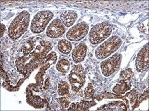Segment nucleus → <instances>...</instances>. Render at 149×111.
Returning <instances> with one entry per match:
<instances>
[{"label":"nucleus","mask_w":149,"mask_h":111,"mask_svg":"<svg viewBox=\"0 0 149 111\" xmlns=\"http://www.w3.org/2000/svg\"><path fill=\"white\" fill-rule=\"evenodd\" d=\"M94 95V89L91 83H89L87 87L84 90V95L88 99L93 98Z\"/></svg>","instance_id":"5701e85b"},{"label":"nucleus","mask_w":149,"mask_h":111,"mask_svg":"<svg viewBox=\"0 0 149 111\" xmlns=\"http://www.w3.org/2000/svg\"><path fill=\"white\" fill-rule=\"evenodd\" d=\"M52 65H53L52 63H48L45 64V65L42 66V67L40 69V71L37 74L36 76V84L38 85L40 88H42L43 87V76L45 74V71L48 69L49 66H50Z\"/></svg>","instance_id":"a211bd4d"},{"label":"nucleus","mask_w":149,"mask_h":111,"mask_svg":"<svg viewBox=\"0 0 149 111\" xmlns=\"http://www.w3.org/2000/svg\"><path fill=\"white\" fill-rule=\"evenodd\" d=\"M148 97V91L146 90V92L143 93V94H139V93L138 97L136 98V101L135 103V104L133 106V109H135L136 107H139L141 103H142L143 101H145L146 99H147Z\"/></svg>","instance_id":"4be33fe9"},{"label":"nucleus","mask_w":149,"mask_h":111,"mask_svg":"<svg viewBox=\"0 0 149 111\" xmlns=\"http://www.w3.org/2000/svg\"><path fill=\"white\" fill-rule=\"evenodd\" d=\"M128 107L127 105H124L123 102H113V103H110L107 105H104L103 107H100L98 108V110H113V108H117V110H126L128 109Z\"/></svg>","instance_id":"f3484780"},{"label":"nucleus","mask_w":149,"mask_h":111,"mask_svg":"<svg viewBox=\"0 0 149 111\" xmlns=\"http://www.w3.org/2000/svg\"><path fill=\"white\" fill-rule=\"evenodd\" d=\"M121 63V55L116 53L108 57L106 60L102 61L100 64V68L103 75L105 77H109L111 74L118 70Z\"/></svg>","instance_id":"0eeeda50"},{"label":"nucleus","mask_w":149,"mask_h":111,"mask_svg":"<svg viewBox=\"0 0 149 111\" xmlns=\"http://www.w3.org/2000/svg\"><path fill=\"white\" fill-rule=\"evenodd\" d=\"M6 26L4 25L3 24H1V37H2L3 36V34L5 32V31H6Z\"/></svg>","instance_id":"bb28decb"},{"label":"nucleus","mask_w":149,"mask_h":111,"mask_svg":"<svg viewBox=\"0 0 149 111\" xmlns=\"http://www.w3.org/2000/svg\"><path fill=\"white\" fill-rule=\"evenodd\" d=\"M68 80L71 89L74 93H77L85 83V72L81 65L74 66L68 76Z\"/></svg>","instance_id":"423d86ee"},{"label":"nucleus","mask_w":149,"mask_h":111,"mask_svg":"<svg viewBox=\"0 0 149 111\" xmlns=\"http://www.w3.org/2000/svg\"><path fill=\"white\" fill-rule=\"evenodd\" d=\"M52 48L53 46L49 41L42 39L29 53L17 59L16 67L19 73L24 76V80L28 78L31 73L38 66H43L48 63L46 56Z\"/></svg>","instance_id":"f257e3e1"},{"label":"nucleus","mask_w":149,"mask_h":111,"mask_svg":"<svg viewBox=\"0 0 149 111\" xmlns=\"http://www.w3.org/2000/svg\"><path fill=\"white\" fill-rule=\"evenodd\" d=\"M26 102L35 108H42L46 103V101L43 99L38 95H33L31 89L29 88L26 89Z\"/></svg>","instance_id":"9b49d317"},{"label":"nucleus","mask_w":149,"mask_h":111,"mask_svg":"<svg viewBox=\"0 0 149 111\" xmlns=\"http://www.w3.org/2000/svg\"><path fill=\"white\" fill-rule=\"evenodd\" d=\"M148 51V43H146L137 54L135 66L136 70L138 72H145L149 67Z\"/></svg>","instance_id":"1a4fd4ad"},{"label":"nucleus","mask_w":149,"mask_h":111,"mask_svg":"<svg viewBox=\"0 0 149 111\" xmlns=\"http://www.w3.org/2000/svg\"><path fill=\"white\" fill-rule=\"evenodd\" d=\"M69 68H70V63L68 60H66L65 59L59 60L56 65V69L62 74L68 73Z\"/></svg>","instance_id":"6ab92c4d"},{"label":"nucleus","mask_w":149,"mask_h":111,"mask_svg":"<svg viewBox=\"0 0 149 111\" xmlns=\"http://www.w3.org/2000/svg\"><path fill=\"white\" fill-rule=\"evenodd\" d=\"M48 85H49V78H48V79H47V80H46L45 83H44V86L43 88H42V89H43L44 90H46V89L48 88Z\"/></svg>","instance_id":"cd10ccee"},{"label":"nucleus","mask_w":149,"mask_h":111,"mask_svg":"<svg viewBox=\"0 0 149 111\" xmlns=\"http://www.w3.org/2000/svg\"><path fill=\"white\" fill-rule=\"evenodd\" d=\"M30 17L28 11H23L13 19L8 29L10 38L16 40L26 32L30 23Z\"/></svg>","instance_id":"f03ea898"},{"label":"nucleus","mask_w":149,"mask_h":111,"mask_svg":"<svg viewBox=\"0 0 149 111\" xmlns=\"http://www.w3.org/2000/svg\"><path fill=\"white\" fill-rule=\"evenodd\" d=\"M118 83L113 88V92L116 95H121L130 90L131 88V83L128 81L118 80Z\"/></svg>","instance_id":"4468645a"},{"label":"nucleus","mask_w":149,"mask_h":111,"mask_svg":"<svg viewBox=\"0 0 149 111\" xmlns=\"http://www.w3.org/2000/svg\"><path fill=\"white\" fill-rule=\"evenodd\" d=\"M69 92V84L66 82H61L58 84V93L59 95H68Z\"/></svg>","instance_id":"aec40b11"},{"label":"nucleus","mask_w":149,"mask_h":111,"mask_svg":"<svg viewBox=\"0 0 149 111\" xmlns=\"http://www.w3.org/2000/svg\"><path fill=\"white\" fill-rule=\"evenodd\" d=\"M65 32V28L60 19H56L51 22L46 30V35L50 38H57Z\"/></svg>","instance_id":"9d476101"},{"label":"nucleus","mask_w":149,"mask_h":111,"mask_svg":"<svg viewBox=\"0 0 149 111\" xmlns=\"http://www.w3.org/2000/svg\"><path fill=\"white\" fill-rule=\"evenodd\" d=\"M87 51V46L84 43H81L77 46L72 51V58L74 63H79L85 58Z\"/></svg>","instance_id":"f8f14e48"},{"label":"nucleus","mask_w":149,"mask_h":111,"mask_svg":"<svg viewBox=\"0 0 149 111\" xmlns=\"http://www.w3.org/2000/svg\"><path fill=\"white\" fill-rule=\"evenodd\" d=\"M58 48L61 53L68 55L70 53L72 49V45L70 41L67 39H61L58 43Z\"/></svg>","instance_id":"dca6fc26"},{"label":"nucleus","mask_w":149,"mask_h":111,"mask_svg":"<svg viewBox=\"0 0 149 111\" xmlns=\"http://www.w3.org/2000/svg\"><path fill=\"white\" fill-rule=\"evenodd\" d=\"M54 17V13L49 10H44L37 13L31 22V30L34 34L44 32Z\"/></svg>","instance_id":"39448f33"},{"label":"nucleus","mask_w":149,"mask_h":111,"mask_svg":"<svg viewBox=\"0 0 149 111\" xmlns=\"http://www.w3.org/2000/svg\"><path fill=\"white\" fill-rule=\"evenodd\" d=\"M96 105V103L94 101H82L80 103H71L68 110H88L89 108Z\"/></svg>","instance_id":"2eb2a0df"},{"label":"nucleus","mask_w":149,"mask_h":111,"mask_svg":"<svg viewBox=\"0 0 149 111\" xmlns=\"http://www.w3.org/2000/svg\"><path fill=\"white\" fill-rule=\"evenodd\" d=\"M148 22V21H147ZM139 30L142 32L144 34H148V28H147V23L146 24L143 23L141 25L139 26Z\"/></svg>","instance_id":"393cba45"},{"label":"nucleus","mask_w":149,"mask_h":111,"mask_svg":"<svg viewBox=\"0 0 149 111\" xmlns=\"http://www.w3.org/2000/svg\"><path fill=\"white\" fill-rule=\"evenodd\" d=\"M112 32V26L108 22H103L94 25L91 29L88 39L93 45L101 43L107 39Z\"/></svg>","instance_id":"20e7f679"},{"label":"nucleus","mask_w":149,"mask_h":111,"mask_svg":"<svg viewBox=\"0 0 149 111\" xmlns=\"http://www.w3.org/2000/svg\"><path fill=\"white\" fill-rule=\"evenodd\" d=\"M88 30V24L85 22H81L69 30L66 34V38L69 41H79L87 35Z\"/></svg>","instance_id":"6e6552de"},{"label":"nucleus","mask_w":149,"mask_h":111,"mask_svg":"<svg viewBox=\"0 0 149 111\" xmlns=\"http://www.w3.org/2000/svg\"><path fill=\"white\" fill-rule=\"evenodd\" d=\"M78 14L73 10H67L63 12L60 15V20L64 26L70 27L73 26L77 19Z\"/></svg>","instance_id":"ddd939ff"},{"label":"nucleus","mask_w":149,"mask_h":111,"mask_svg":"<svg viewBox=\"0 0 149 111\" xmlns=\"http://www.w3.org/2000/svg\"><path fill=\"white\" fill-rule=\"evenodd\" d=\"M122 39L118 36H113L104 41L96 48L95 56L99 60H103L111 56L120 48Z\"/></svg>","instance_id":"7ed1b4c3"},{"label":"nucleus","mask_w":149,"mask_h":111,"mask_svg":"<svg viewBox=\"0 0 149 111\" xmlns=\"http://www.w3.org/2000/svg\"><path fill=\"white\" fill-rule=\"evenodd\" d=\"M133 77V72H132L131 68L126 69V70L122 71L120 73V78L119 80H122L125 81H128V82H131Z\"/></svg>","instance_id":"412c9836"},{"label":"nucleus","mask_w":149,"mask_h":111,"mask_svg":"<svg viewBox=\"0 0 149 111\" xmlns=\"http://www.w3.org/2000/svg\"><path fill=\"white\" fill-rule=\"evenodd\" d=\"M1 78L4 80V82L9 83V80L8 77H7V74L3 70V68H1Z\"/></svg>","instance_id":"a878e982"},{"label":"nucleus","mask_w":149,"mask_h":111,"mask_svg":"<svg viewBox=\"0 0 149 111\" xmlns=\"http://www.w3.org/2000/svg\"><path fill=\"white\" fill-rule=\"evenodd\" d=\"M59 104L61 106V107L63 108H65L69 107L70 105V102L68 100V99L67 97H61L59 99Z\"/></svg>","instance_id":"b1692460"}]
</instances>
